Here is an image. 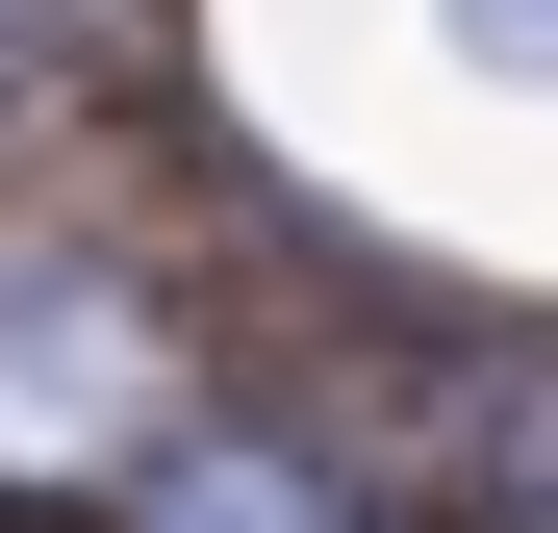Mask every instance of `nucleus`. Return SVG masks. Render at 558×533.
I'll use <instances>...</instances> for the list:
<instances>
[{"instance_id": "obj_1", "label": "nucleus", "mask_w": 558, "mask_h": 533, "mask_svg": "<svg viewBox=\"0 0 558 533\" xmlns=\"http://www.w3.org/2000/svg\"><path fill=\"white\" fill-rule=\"evenodd\" d=\"M153 432H178V381L128 305H76V280L0 305V458H153Z\"/></svg>"}, {"instance_id": "obj_2", "label": "nucleus", "mask_w": 558, "mask_h": 533, "mask_svg": "<svg viewBox=\"0 0 558 533\" xmlns=\"http://www.w3.org/2000/svg\"><path fill=\"white\" fill-rule=\"evenodd\" d=\"M153 533H330V483H305V458H229V432H178V458H153Z\"/></svg>"}, {"instance_id": "obj_3", "label": "nucleus", "mask_w": 558, "mask_h": 533, "mask_svg": "<svg viewBox=\"0 0 558 533\" xmlns=\"http://www.w3.org/2000/svg\"><path fill=\"white\" fill-rule=\"evenodd\" d=\"M457 26H483V51H508V76H558V0H457Z\"/></svg>"}]
</instances>
